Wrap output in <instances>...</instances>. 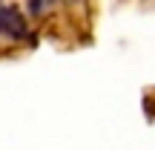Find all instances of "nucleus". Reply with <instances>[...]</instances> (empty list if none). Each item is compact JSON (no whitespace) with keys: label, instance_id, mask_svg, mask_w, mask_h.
<instances>
[{"label":"nucleus","instance_id":"obj_1","mask_svg":"<svg viewBox=\"0 0 155 150\" xmlns=\"http://www.w3.org/2000/svg\"><path fill=\"white\" fill-rule=\"evenodd\" d=\"M46 9H49V3H43V0H32V3L26 6V12H29V15H43Z\"/></svg>","mask_w":155,"mask_h":150}]
</instances>
